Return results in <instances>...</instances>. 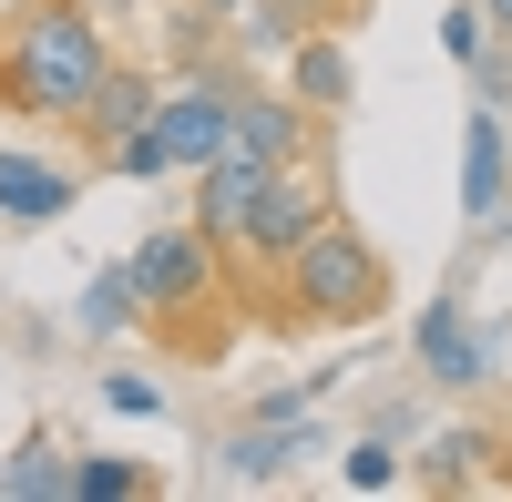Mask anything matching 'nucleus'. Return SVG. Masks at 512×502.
Masks as SVG:
<instances>
[{"mask_svg": "<svg viewBox=\"0 0 512 502\" xmlns=\"http://www.w3.org/2000/svg\"><path fill=\"white\" fill-rule=\"evenodd\" d=\"M287 93L308 103L318 123H338V113L359 103V62H349V41H338V31H308V41L287 52Z\"/></svg>", "mask_w": 512, "mask_h": 502, "instance_id": "11", "label": "nucleus"}, {"mask_svg": "<svg viewBox=\"0 0 512 502\" xmlns=\"http://www.w3.org/2000/svg\"><path fill=\"white\" fill-rule=\"evenodd\" d=\"M308 451V421H246L236 441H226V482H287V462Z\"/></svg>", "mask_w": 512, "mask_h": 502, "instance_id": "13", "label": "nucleus"}, {"mask_svg": "<svg viewBox=\"0 0 512 502\" xmlns=\"http://www.w3.org/2000/svg\"><path fill=\"white\" fill-rule=\"evenodd\" d=\"M338 482H349V492H390L400 482V451L390 441H349V451H338Z\"/></svg>", "mask_w": 512, "mask_h": 502, "instance_id": "19", "label": "nucleus"}, {"mask_svg": "<svg viewBox=\"0 0 512 502\" xmlns=\"http://www.w3.org/2000/svg\"><path fill=\"white\" fill-rule=\"evenodd\" d=\"M472 103L512 113V52H482V62H472Z\"/></svg>", "mask_w": 512, "mask_h": 502, "instance_id": "21", "label": "nucleus"}, {"mask_svg": "<svg viewBox=\"0 0 512 502\" xmlns=\"http://www.w3.org/2000/svg\"><path fill=\"white\" fill-rule=\"evenodd\" d=\"M195 11H216V21H236V11H246V0H195Z\"/></svg>", "mask_w": 512, "mask_h": 502, "instance_id": "25", "label": "nucleus"}, {"mask_svg": "<svg viewBox=\"0 0 512 502\" xmlns=\"http://www.w3.org/2000/svg\"><path fill=\"white\" fill-rule=\"evenodd\" d=\"M267 185H277V164H256V154H216V164L195 175V226L236 257L246 226H256V205H267Z\"/></svg>", "mask_w": 512, "mask_h": 502, "instance_id": "7", "label": "nucleus"}, {"mask_svg": "<svg viewBox=\"0 0 512 502\" xmlns=\"http://www.w3.org/2000/svg\"><path fill=\"white\" fill-rule=\"evenodd\" d=\"M482 11H492V31H502V41H512V0H482Z\"/></svg>", "mask_w": 512, "mask_h": 502, "instance_id": "24", "label": "nucleus"}, {"mask_svg": "<svg viewBox=\"0 0 512 502\" xmlns=\"http://www.w3.org/2000/svg\"><path fill=\"white\" fill-rule=\"evenodd\" d=\"M328 134H318V113L297 103V93H236V154H256V164H308Z\"/></svg>", "mask_w": 512, "mask_h": 502, "instance_id": "8", "label": "nucleus"}, {"mask_svg": "<svg viewBox=\"0 0 512 502\" xmlns=\"http://www.w3.org/2000/svg\"><path fill=\"white\" fill-rule=\"evenodd\" d=\"M82 11H93V21H134L144 0H82Z\"/></svg>", "mask_w": 512, "mask_h": 502, "instance_id": "23", "label": "nucleus"}, {"mask_svg": "<svg viewBox=\"0 0 512 502\" xmlns=\"http://www.w3.org/2000/svg\"><path fill=\"white\" fill-rule=\"evenodd\" d=\"M113 62H123L113 21H93L82 0H31V11L0 21V113L11 123H72Z\"/></svg>", "mask_w": 512, "mask_h": 502, "instance_id": "1", "label": "nucleus"}, {"mask_svg": "<svg viewBox=\"0 0 512 502\" xmlns=\"http://www.w3.org/2000/svg\"><path fill=\"white\" fill-rule=\"evenodd\" d=\"M103 410H123V421H154L164 390H154V380H134V369H113V380H103Z\"/></svg>", "mask_w": 512, "mask_h": 502, "instance_id": "20", "label": "nucleus"}, {"mask_svg": "<svg viewBox=\"0 0 512 502\" xmlns=\"http://www.w3.org/2000/svg\"><path fill=\"white\" fill-rule=\"evenodd\" d=\"M308 400H318V380H287V390H256V421H308Z\"/></svg>", "mask_w": 512, "mask_h": 502, "instance_id": "22", "label": "nucleus"}, {"mask_svg": "<svg viewBox=\"0 0 512 502\" xmlns=\"http://www.w3.org/2000/svg\"><path fill=\"white\" fill-rule=\"evenodd\" d=\"M216 267H226V246H216V236H205L195 216H164V226L134 246L144 318H154V328H195V308L216 298Z\"/></svg>", "mask_w": 512, "mask_h": 502, "instance_id": "4", "label": "nucleus"}, {"mask_svg": "<svg viewBox=\"0 0 512 502\" xmlns=\"http://www.w3.org/2000/svg\"><path fill=\"white\" fill-rule=\"evenodd\" d=\"M154 93H164V82H154V72H134V62H113V72L93 82V103L72 113V123H82V144H93V164H103L113 144H134L144 123H154Z\"/></svg>", "mask_w": 512, "mask_h": 502, "instance_id": "10", "label": "nucleus"}, {"mask_svg": "<svg viewBox=\"0 0 512 502\" xmlns=\"http://www.w3.org/2000/svg\"><path fill=\"white\" fill-rule=\"evenodd\" d=\"M154 472L123 462V451H72V502H144Z\"/></svg>", "mask_w": 512, "mask_h": 502, "instance_id": "17", "label": "nucleus"}, {"mask_svg": "<svg viewBox=\"0 0 512 502\" xmlns=\"http://www.w3.org/2000/svg\"><path fill=\"white\" fill-rule=\"evenodd\" d=\"M72 205H82V175H72V164H41V154H11V144H0V226L41 236V226H62Z\"/></svg>", "mask_w": 512, "mask_h": 502, "instance_id": "9", "label": "nucleus"}, {"mask_svg": "<svg viewBox=\"0 0 512 502\" xmlns=\"http://www.w3.org/2000/svg\"><path fill=\"white\" fill-rule=\"evenodd\" d=\"M338 11H349V0H338Z\"/></svg>", "mask_w": 512, "mask_h": 502, "instance_id": "26", "label": "nucleus"}, {"mask_svg": "<svg viewBox=\"0 0 512 502\" xmlns=\"http://www.w3.org/2000/svg\"><path fill=\"white\" fill-rule=\"evenodd\" d=\"M461 216L472 226L512 216V113L492 103H472V123H461Z\"/></svg>", "mask_w": 512, "mask_h": 502, "instance_id": "6", "label": "nucleus"}, {"mask_svg": "<svg viewBox=\"0 0 512 502\" xmlns=\"http://www.w3.org/2000/svg\"><path fill=\"white\" fill-rule=\"evenodd\" d=\"M328 21H338V0H246V11H236L246 52H297V41L328 31Z\"/></svg>", "mask_w": 512, "mask_h": 502, "instance_id": "16", "label": "nucleus"}, {"mask_svg": "<svg viewBox=\"0 0 512 502\" xmlns=\"http://www.w3.org/2000/svg\"><path fill=\"white\" fill-rule=\"evenodd\" d=\"M492 41H502V31H492V11H482V0H451V11H441V52H451L461 72H472Z\"/></svg>", "mask_w": 512, "mask_h": 502, "instance_id": "18", "label": "nucleus"}, {"mask_svg": "<svg viewBox=\"0 0 512 502\" xmlns=\"http://www.w3.org/2000/svg\"><path fill=\"white\" fill-rule=\"evenodd\" d=\"M236 93H246V72H236L226 52H195V62L154 93L144 144H154L164 175H205L216 154H236Z\"/></svg>", "mask_w": 512, "mask_h": 502, "instance_id": "3", "label": "nucleus"}, {"mask_svg": "<svg viewBox=\"0 0 512 502\" xmlns=\"http://www.w3.org/2000/svg\"><path fill=\"white\" fill-rule=\"evenodd\" d=\"M379 308H390V257L349 216H328L287 257V328H369Z\"/></svg>", "mask_w": 512, "mask_h": 502, "instance_id": "2", "label": "nucleus"}, {"mask_svg": "<svg viewBox=\"0 0 512 502\" xmlns=\"http://www.w3.org/2000/svg\"><path fill=\"white\" fill-rule=\"evenodd\" d=\"M82 339H113V328H144V287H134V257H113L82 277V308H72Z\"/></svg>", "mask_w": 512, "mask_h": 502, "instance_id": "14", "label": "nucleus"}, {"mask_svg": "<svg viewBox=\"0 0 512 502\" xmlns=\"http://www.w3.org/2000/svg\"><path fill=\"white\" fill-rule=\"evenodd\" d=\"M410 349H420V369H431L441 390H482V380H492V339L472 328V298H461V287H441V298L420 308Z\"/></svg>", "mask_w": 512, "mask_h": 502, "instance_id": "5", "label": "nucleus"}, {"mask_svg": "<svg viewBox=\"0 0 512 502\" xmlns=\"http://www.w3.org/2000/svg\"><path fill=\"white\" fill-rule=\"evenodd\" d=\"M502 462H512L502 431H441L431 451H420V482L431 492H482V482H512Z\"/></svg>", "mask_w": 512, "mask_h": 502, "instance_id": "12", "label": "nucleus"}, {"mask_svg": "<svg viewBox=\"0 0 512 502\" xmlns=\"http://www.w3.org/2000/svg\"><path fill=\"white\" fill-rule=\"evenodd\" d=\"M0 502H72V451L52 431H31L11 462H0Z\"/></svg>", "mask_w": 512, "mask_h": 502, "instance_id": "15", "label": "nucleus"}]
</instances>
